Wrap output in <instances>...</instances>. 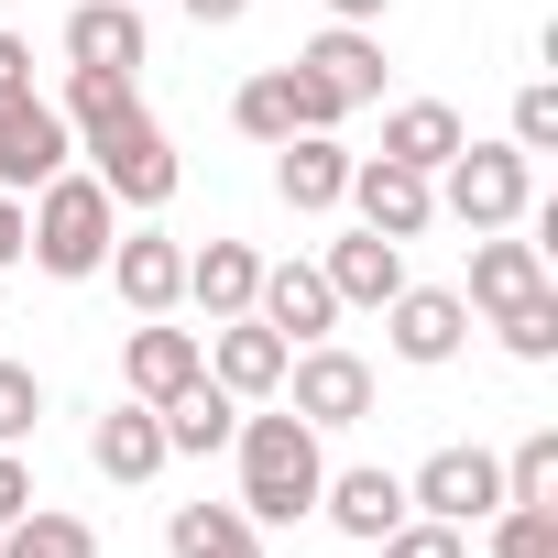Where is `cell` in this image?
Masks as SVG:
<instances>
[{
  "label": "cell",
  "mask_w": 558,
  "mask_h": 558,
  "mask_svg": "<svg viewBox=\"0 0 558 558\" xmlns=\"http://www.w3.org/2000/svg\"><path fill=\"white\" fill-rule=\"evenodd\" d=\"M230 449H241V514H252V525H296V514H318L329 460H318V427H307L296 405H286V416H241Z\"/></svg>",
  "instance_id": "cell-1"
},
{
  "label": "cell",
  "mask_w": 558,
  "mask_h": 558,
  "mask_svg": "<svg viewBox=\"0 0 558 558\" xmlns=\"http://www.w3.org/2000/svg\"><path fill=\"white\" fill-rule=\"evenodd\" d=\"M34 197H45V208L23 219V252H34L45 274H99V263H110V241H121V208H110V186L56 165Z\"/></svg>",
  "instance_id": "cell-2"
},
{
  "label": "cell",
  "mask_w": 558,
  "mask_h": 558,
  "mask_svg": "<svg viewBox=\"0 0 558 558\" xmlns=\"http://www.w3.org/2000/svg\"><path fill=\"white\" fill-rule=\"evenodd\" d=\"M296 88H307V121L329 132L340 110H362V99H384V45H373L362 23H340V34H318V45L296 56Z\"/></svg>",
  "instance_id": "cell-3"
},
{
  "label": "cell",
  "mask_w": 558,
  "mask_h": 558,
  "mask_svg": "<svg viewBox=\"0 0 558 558\" xmlns=\"http://www.w3.org/2000/svg\"><path fill=\"white\" fill-rule=\"evenodd\" d=\"M449 208H460L471 230H504V219L536 208V165H525L514 143H460V154H449Z\"/></svg>",
  "instance_id": "cell-4"
},
{
  "label": "cell",
  "mask_w": 558,
  "mask_h": 558,
  "mask_svg": "<svg viewBox=\"0 0 558 558\" xmlns=\"http://www.w3.org/2000/svg\"><path fill=\"white\" fill-rule=\"evenodd\" d=\"M66 154H77V143H66V110H56V99H34V77H23V88H0V197L45 186Z\"/></svg>",
  "instance_id": "cell-5"
},
{
  "label": "cell",
  "mask_w": 558,
  "mask_h": 558,
  "mask_svg": "<svg viewBox=\"0 0 558 558\" xmlns=\"http://www.w3.org/2000/svg\"><path fill=\"white\" fill-rule=\"evenodd\" d=\"M405 514H438V525L504 514V460H493V449H438V460L405 482Z\"/></svg>",
  "instance_id": "cell-6"
},
{
  "label": "cell",
  "mask_w": 558,
  "mask_h": 558,
  "mask_svg": "<svg viewBox=\"0 0 558 558\" xmlns=\"http://www.w3.org/2000/svg\"><path fill=\"white\" fill-rule=\"evenodd\" d=\"M99 154V186H110V208H165L175 197V154H165V132H154V110H132L110 143H88Z\"/></svg>",
  "instance_id": "cell-7"
},
{
  "label": "cell",
  "mask_w": 558,
  "mask_h": 558,
  "mask_svg": "<svg viewBox=\"0 0 558 558\" xmlns=\"http://www.w3.org/2000/svg\"><path fill=\"white\" fill-rule=\"evenodd\" d=\"M286 373H296V416H307V427H362V416H373V362L307 340V351H286Z\"/></svg>",
  "instance_id": "cell-8"
},
{
  "label": "cell",
  "mask_w": 558,
  "mask_h": 558,
  "mask_svg": "<svg viewBox=\"0 0 558 558\" xmlns=\"http://www.w3.org/2000/svg\"><path fill=\"white\" fill-rule=\"evenodd\" d=\"M351 208H362V230H384V241H416L427 219H438V186L416 175V165H395V154H373V165H351V186H340Z\"/></svg>",
  "instance_id": "cell-9"
},
{
  "label": "cell",
  "mask_w": 558,
  "mask_h": 558,
  "mask_svg": "<svg viewBox=\"0 0 558 558\" xmlns=\"http://www.w3.org/2000/svg\"><path fill=\"white\" fill-rule=\"evenodd\" d=\"M252 318L286 340V351H307L329 318H340V296H329V274L318 263H263V286H252Z\"/></svg>",
  "instance_id": "cell-10"
},
{
  "label": "cell",
  "mask_w": 558,
  "mask_h": 558,
  "mask_svg": "<svg viewBox=\"0 0 558 558\" xmlns=\"http://www.w3.org/2000/svg\"><path fill=\"white\" fill-rule=\"evenodd\" d=\"M329 296L340 307H395V286H405V241H384V230H351V241H329Z\"/></svg>",
  "instance_id": "cell-11"
},
{
  "label": "cell",
  "mask_w": 558,
  "mask_h": 558,
  "mask_svg": "<svg viewBox=\"0 0 558 558\" xmlns=\"http://www.w3.org/2000/svg\"><path fill=\"white\" fill-rule=\"evenodd\" d=\"M66 66L132 77L143 66V12H132V0H77V12H66Z\"/></svg>",
  "instance_id": "cell-12"
},
{
  "label": "cell",
  "mask_w": 558,
  "mask_h": 558,
  "mask_svg": "<svg viewBox=\"0 0 558 558\" xmlns=\"http://www.w3.org/2000/svg\"><path fill=\"white\" fill-rule=\"evenodd\" d=\"M88 460H99L110 482H154V471H165L175 449H165V416H154L143 395H132V405H110V416L88 427Z\"/></svg>",
  "instance_id": "cell-13"
},
{
  "label": "cell",
  "mask_w": 558,
  "mask_h": 558,
  "mask_svg": "<svg viewBox=\"0 0 558 558\" xmlns=\"http://www.w3.org/2000/svg\"><path fill=\"white\" fill-rule=\"evenodd\" d=\"M460 340H471V307L449 286H395V351L405 362H449Z\"/></svg>",
  "instance_id": "cell-14"
},
{
  "label": "cell",
  "mask_w": 558,
  "mask_h": 558,
  "mask_svg": "<svg viewBox=\"0 0 558 558\" xmlns=\"http://www.w3.org/2000/svg\"><path fill=\"white\" fill-rule=\"evenodd\" d=\"M121 373H132V395H143V405H165V395H186V384L208 373V351H197L186 329L143 318V329H132V351H121Z\"/></svg>",
  "instance_id": "cell-15"
},
{
  "label": "cell",
  "mask_w": 558,
  "mask_h": 558,
  "mask_svg": "<svg viewBox=\"0 0 558 558\" xmlns=\"http://www.w3.org/2000/svg\"><path fill=\"white\" fill-rule=\"evenodd\" d=\"M318 514H329L340 536H362V547H373V536H395V525H405V482H395V471H340V482H318Z\"/></svg>",
  "instance_id": "cell-16"
},
{
  "label": "cell",
  "mask_w": 558,
  "mask_h": 558,
  "mask_svg": "<svg viewBox=\"0 0 558 558\" xmlns=\"http://www.w3.org/2000/svg\"><path fill=\"white\" fill-rule=\"evenodd\" d=\"M110 263H121V296H132L143 318H165V307L186 296V241H165V230H132V241H110Z\"/></svg>",
  "instance_id": "cell-17"
},
{
  "label": "cell",
  "mask_w": 558,
  "mask_h": 558,
  "mask_svg": "<svg viewBox=\"0 0 558 558\" xmlns=\"http://www.w3.org/2000/svg\"><path fill=\"white\" fill-rule=\"evenodd\" d=\"M219 395H274L286 384V340H274L263 318H219V362H208Z\"/></svg>",
  "instance_id": "cell-18"
},
{
  "label": "cell",
  "mask_w": 558,
  "mask_h": 558,
  "mask_svg": "<svg viewBox=\"0 0 558 558\" xmlns=\"http://www.w3.org/2000/svg\"><path fill=\"white\" fill-rule=\"evenodd\" d=\"M274 154H286V165H274V186H286V208H340V186H351V154H340L329 132H286Z\"/></svg>",
  "instance_id": "cell-19"
},
{
  "label": "cell",
  "mask_w": 558,
  "mask_h": 558,
  "mask_svg": "<svg viewBox=\"0 0 558 558\" xmlns=\"http://www.w3.org/2000/svg\"><path fill=\"white\" fill-rule=\"evenodd\" d=\"M252 286H263L252 241H208V252H186V296H197L208 318H252Z\"/></svg>",
  "instance_id": "cell-20"
},
{
  "label": "cell",
  "mask_w": 558,
  "mask_h": 558,
  "mask_svg": "<svg viewBox=\"0 0 558 558\" xmlns=\"http://www.w3.org/2000/svg\"><path fill=\"white\" fill-rule=\"evenodd\" d=\"M230 121H241L252 143H286V132H318V121H307V88H296V66H263V77H241Z\"/></svg>",
  "instance_id": "cell-21"
},
{
  "label": "cell",
  "mask_w": 558,
  "mask_h": 558,
  "mask_svg": "<svg viewBox=\"0 0 558 558\" xmlns=\"http://www.w3.org/2000/svg\"><path fill=\"white\" fill-rule=\"evenodd\" d=\"M384 154L416 165V175H438V165L460 154V110H449V99H405V110L384 121Z\"/></svg>",
  "instance_id": "cell-22"
},
{
  "label": "cell",
  "mask_w": 558,
  "mask_h": 558,
  "mask_svg": "<svg viewBox=\"0 0 558 558\" xmlns=\"http://www.w3.org/2000/svg\"><path fill=\"white\" fill-rule=\"evenodd\" d=\"M154 416H165V449H230V427H241V395H219V384L197 373V384H186V395H165Z\"/></svg>",
  "instance_id": "cell-23"
},
{
  "label": "cell",
  "mask_w": 558,
  "mask_h": 558,
  "mask_svg": "<svg viewBox=\"0 0 558 558\" xmlns=\"http://www.w3.org/2000/svg\"><path fill=\"white\" fill-rule=\"evenodd\" d=\"M165 547H175V558H263V536H252L241 504H175Z\"/></svg>",
  "instance_id": "cell-24"
},
{
  "label": "cell",
  "mask_w": 558,
  "mask_h": 558,
  "mask_svg": "<svg viewBox=\"0 0 558 558\" xmlns=\"http://www.w3.org/2000/svg\"><path fill=\"white\" fill-rule=\"evenodd\" d=\"M536 286H547V274H536V241H482V252H471V307L504 318V307H525Z\"/></svg>",
  "instance_id": "cell-25"
},
{
  "label": "cell",
  "mask_w": 558,
  "mask_h": 558,
  "mask_svg": "<svg viewBox=\"0 0 558 558\" xmlns=\"http://www.w3.org/2000/svg\"><path fill=\"white\" fill-rule=\"evenodd\" d=\"M0 558H99V536H88L77 514H45V504H23L12 525H0Z\"/></svg>",
  "instance_id": "cell-26"
},
{
  "label": "cell",
  "mask_w": 558,
  "mask_h": 558,
  "mask_svg": "<svg viewBox=\"0 0 558 558\" xmlns=\"http://www.w3.org/2000/svg\"><path fill=\"white\" fill-rule=\"evenodd\" d=\"M504 504H558V427H536V438L504 460Z\"/></svg>",
  "instance_id": "cell-27"
},
{
  "label": "cell",
  "mask_w": 558,
  "mask_h": 558,
  "mask_svg": "<svg viewBox=\"0 0 558 558\" xmlns=\"http://www.w3.org/2000/svg\"><path fill=\"white\" fill-rule=\"evenodd\" d=\"M493 558H558V504H504L493 514Z\"/></svg>",
  "instance_id": "cell-28"
},
{
  "label": "cell",
  "mask_w": 558,
  "mask_h": 558,
  "mask_svg": "<svg viewBox=\"0 0 558 558\" xmlns=\"http://www.w3.org/2000/svg\"><path fill=\"white\" fill-rule=\"evenodd\" d=\"M504 351H514V362H547V351H558V296H547V286H536L525 307H504Z\"/></svg>",
  "instance_id": "cell-29"
},
{
  "label": "cell",
  "mask_w": 558,
  "mask_h": 558,
  "mask_svg": "<svg viewBox=\"0 0 558 558\" xmlns=\"http://www.w3.org/2000/svg\"><path fill=\"white\" fill-rule=\"evenodd\" d=\"M373 547H384V558H471V536H460V525H438V514H405V525H395V536H373Z\"/></svg>",
  "instance_id": "cell-30"
},
{
  "label": "cell",
  "mask_w": 558,
  "mask_h": 558,
  "mask_svg": "<svg viewBox=\"0 0 558 558\" xmlns=\"http://www.w3.org/2000/svg\"><path fill=\"white\" fill-rule=\"evenodd\" d=\"M34 416H45V384H34V362H0V449H12V438H34Z\"/></svg>",
  "instance_id": "cell-31"
},
{
  "label": "cell",
  "mask_w": 558,
  "mask_h": 558,
  "mask_svg": "<svg viewBox=\"0 0 558 558\" xmlns=\"http://www.w3.org/2000/svg\"><path fill=\"white\" fill-rule=\"evenodd\" d=\"M558 143V88L536 77V88H514V154H547Z\"/></svg>",
  "instance_id": "cell-32"
},
{
  "label": "cell",
  "mask_w": 558,
  "mask_h": 558,
  "mask_svg": "<svg viewBox=\"0 0 558 558\" xmlns=\"http://www.w3.org/2000/svg\"><path fill=\"white\" fill-rule=\"evenodd\" d=\"M23 504H34V471H23V460H12V449H0V525H12V514H23Z\"/></svg>",
  "instance_id": "cell-33"
},
{
  "label": "cell",
  "mask_w": 558,
  "mask_h": 558,
  "mask_svg": "<svg viewBox=\"0 0 558 558\" xmlns=\"http://www.w3.org/2000/svg\"><path fill=\"white\" fill-rule=\"evenodd\" d=\"M0 263H23V197H0Z\"/></svg>",
  "instance_id": "cell-34"
},
{
  "label": "cell",
  "mask_w": 558,
  "mask_h": 558,
  "mask_svg": "<svg viewBox=\"0 0 558 558\" xmlns=\"http://www.w3.org/2000/svg\"><path fill=\"white\" fill-rule=\"evenodd\" d=\"M34 77V56H23V34H0V88H23Z\"/></svg>",
  "instance_id": "cell-35"
},
{
  "label": "cell",
  "mask_w": 558,
  "mask_h": 558,
  "mask_svg": "<svg viewBox=\"0 0 558 558\" xmlns=\"http://www.w3.org/2000/svg\"><path fill=\"white\" fill-rule=\"evenodd\" d=\"M186 12H197V23H241V12H252V0H186Z\"/></svg>",
  "instance_id": "cell-36"
},
{
  "label": "cell",
  "mask_w": 558,
  "mask_h": 558,
  "mask_svg": "<svg viewBox=\"0 0 558 558\" xmlns=\"http://www.w3.org/2000/svg\"><path fill=\"white\" fill-rule=\"evenodd\" d=\"M329 12H340V23H373V12H384V0H329Z\"/></svg>",
  "instance_id": "cell-37"
}]
</instances>
